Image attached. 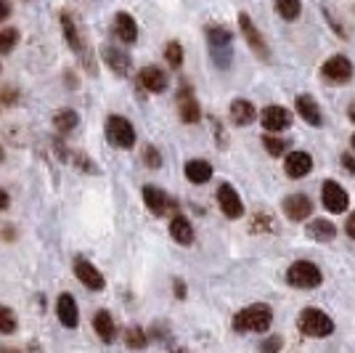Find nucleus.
Instances as JSON below:
<instances>
[{
    "label": "nucleus",
    "mask_w": 355,
    "mask_h": 353,
    "mask_svg": "<svg viewBox=\"0 0 355 353\" xmlns=\"http://www.w3.org/2000/svg\"><path fill=\"white\" fill-rule=\"evenodd\" d=\"M273 322V311L266 303H254L250 309L239 311L234 316V329L236 332H266Z\"/></svg>",
    "instance_id": "f257e3e1"
},
{
    "label": "nucleus",
    "mask_w": 355,
    "mask_h": 353,
    "mask_svg": "<svg viewBox=\"0 0 355 353\" xmlns=\"http://www.w3.org/2000/svg\"><path fill=\"white\" fill-rule=\"evenodd\" d=\"M297 327H300V332L308 335V338H329V335L334 332V322L326 316L324 311H318V309L302 311Z\"/></svg>",
    "instance_id": "f03ea898"
},
{
    "label": "nucleus",
    "mask_w": 355,
    "mask_h": 353,
    "mask_svg": "<svg viewBox=\"0 0 355 353\" xmlns=\"http://www.w3.org/2000/svg\"><path fill=\"white\" fill-rule=\"evenodd\" d=\"M286 281H289L292 287H300V290H313V287H318V284L324 281V274H321V268L315 263H311V261H297V263L289 265Z\"/></svg>",
    "instance_id": "7ed1b4c3"
},
{
    "label": "nucleus",
    "mask_w": 355,
    "mask_h": 353,
    "mask_svg": "<svg viewBox=\"0 0 355 353\" xmlns=\"http://www.w3.org/2000/svg\"><path fill=\"white\" fill-rule=\"evenodd\" d=\"M106 138L112 141V147L117 149H130L135 144V131L130 125V120L119 117V115H112L106 120Z\"/></svg>",
    "instance_id": "20e7f679"
},
{
    "label": "nucleus",
    "mask_w": 355,
    "mask_h": 353,
    "mask_svg": "<svg viewBox=\"0 0 355 353\" xmlns=\"http://www.w3.org/2000/svg\"><path fill=\"white\" fill-rule=\"evenodd\" d=\"M321 199H324L326 210L334 213V215L345 213L347 205H350V197H347V192L342 189L337 181H324V186H321Z\"/></svg>",
    "instance_id": "39448f33"
},
{
    "label": "nucleus",
    "mask_w": 355,
    "mask_h": 353,
    "mask_svg": "<svg viewBox=\"0 0 355 353\" xmlns=\"http://www.w3.org/2000/svg\"><path fill=\"white\" fill-rule=\"evenodd\" d=\"M239 27H241V35H244V40L250 45L252 51H254V56H260V59H268L270 56V51H268L266 40H263V35L257 32V27L252 24V19L247 14H239Z\"/></svg>",
    "instance_id": "423d86ee"
},
{
    "label": "nucleus",
    "mask_w": 355,
    "mask_h": 353,
    "mask_svg": "<svg viewBox=\"0 0 355 353\" xmlns=\"http://www.w3.org/2000/svg\"><path fill=\"white\" fill-rule=\"evenodd\" d=\"M321 72L331 83H347L353 77V61L347 59V56H342V54H337V56H331V59L326 61Z\"/></svg>",
    "instance_id": "0eeeda50"
},
{
    "label": "nucleus",
    "mask_w": 355,
    "mask_h": 353,
    "mask_svg": "<svg viewBox=\"0 0 355 353\" xmlns=\"http://www.w3.org/2000/svg\"><path fill=\"white\" fill-rule=\"evenodd\" d=\"M74 274H77V279L83 281L88 290H96V293L104 290V284H106L104 274L90 263V261H85V258H77V261H74Z\"/></svg>",
    "instance_id": "6e6552de"
},
{
    "label": "nucleus",
    "mask_w": 355,
    "mask_h": 353,
    "mask_svg": "<svg viewBox=\"0 0 355 353\" xmlns=\"http://www.w3.org/2000/svg\"><path fill=\"white\" fill-rule=\"evenodd\" d=\"M218 202H220V210L225 218H241L244 205H241V197H239L236 189H234L231 183H220V189H218Z\"/></svg>",
    "instance_id": "1a4fd4ad"
},
{
    "label": "nucleus",
    "mask_w": 355,
    "mask_h": 353,
    "mask_svg": "<svg viewBox=\"0 0 355 353\" xmlns=\"http://www.w3.org/2000/svg\"><path fill=\"white\" fill-rule=\"evenodd\" d=\"M260 120H263V128L270 133H282L292 125V115L286 109H282V106H268V109H263Z\"/></svg>",
    "instance_id": "9d476101"
},
{
    "label": "nucleus",
    "mask_w": 355,
    "mask_h": 353,
    "mask_svg": "<svg viewBox=\"0 0 355 353\" xmlns=\"http://www.w3.org/2000/svg\"><path fill=\"white\" fill-rule=\"evenodd\" d=\"M311 210H313V205L305 194H292V197L284 199V213H286L289 221H297V223L305 221V218L311 215Z\"/></svg>",
    "instance_id": "9b49d317"
},
{
    "label": "nucleus",
    "mask_w": 355,
    "mask_h": 353,
    "mask_svg": "<svg viewBox=\"0 0 355 353\" xmlns=\"http://www.w3.org/2000/svg\"><path fill=\"white\" fill-rule=\"evenodd\" d=\"M138 83L141 88H146L148 93H162L167 88V74L159 69V67H144L138 72Z\"/></svg>",
    "instance_id": "f8f14e48"
},
{
    "label": "nucleus",
    "mask_w": 355,
    "mask_h": 353,
    "mask_svg": "<svg viewBox=\"0 0 355 353\" xmlns=\"http://www.w3.org/2000/svg\"><path fill=\"white\" fill-rule=\"evenodd\" d=\"M56 313H59V322L64 327H69L74 329L77 322H80V311H77V303H74V297L69 293L59 295V300H56Z\"/></svg>",
    "instance_id": "ddd939ff"
},
{
    "label": "nucleus",
    "mask_w": 355,
    "mask_h": 353,
    "mask_svg": "<svg viewBox=\"0 0 355 353\" xmlns=\"http://www.w3.org/2000/svg\"><path fill=\"white\" fill-rule=\"evenodd\" d=\"M286 176L289 178H305L313 170V157L308 151H292L286 157Z\"/></svg>",
    "instance_id": "4468645a"
},
{
    "label": "nucleus",
    "mask_w": 355,
    "mask_h": 353,
    "mask_svg": "<svg viewBox=\"0 0 355 353\" xmlns=\"http://www.w3.org/2000/svg\"><path fill=\"white\" fill-rule=\"evenodd\" d=\"M297 112H300V117L305 120L308 125L321 128L324 117H321V109H318V104H315L313 96H297Z\"/></svg>",
    "instance_id": "2eb2a0df"
},
{
    "label": "nucleus",
    "mask_w": 355,
    "mask_h": 353,
    "mask_svg": "<svg viewBox=\"0 0 355 353\" xmlns=\"http://www.w3.org/2000/svg\"><path fill=\"white\" fill-rule=\"evenodd\" d=\"M114 32H117V38L122 43H135L138 40V27H135V19L130 14H117L114 16Z\"/></svg>",
    "instance_id": "dca6fc26"
},
{
    "label": "nucleus",
    "mask_w": 355,
    "mask_h": 353,
    "mask_svg": "<svg viewBox=\"0 0 355 353\" xmlns=\"http://www.w3.org/2000/svg\"><path fill=\"white\" fill-rule=\"evenodd\" d=\"M144 202H146V207L154 215H164L167 207H170L167 194H164L162 189H157V186H144Z\"/></svg>",
    "instance_id": "f3484780"
},
{
    "label": "nucleus",
    "mask_w": 355,
    "mask_h": 353,
    "mask_svg": "<svg viewBox=\"0 0 355 353\" xmlns=\"http://www.w3.org/2000/svg\"><path fill=\"white\" fill-rule=\"evenodd\" d=\"M207 38H209V48H212L215 59H218L220 48H223V54H225V56H231V32L225 30V27H209Z\"/></svg>",
    "instance_id": "a211bd4d"
},
{
    "label": "nucleus",
    "mask_w": 355,
    "mask_h": 353,
    "mask_svg": "<svg viewBox=\"0 0 355 353\" xmlns=\"http://www.w3.org/2000/svg\"><path fill=\"white\" fill-rule=\"evenodd\" d=\"M186 178L191 183H207L212 178V165L207 160H189L186 162Z\"/></svg>",
    "instance_id": "6ab92c4d"
},
{
    "label": "nucleus",
    "mask_w": 355,
    "mask_h": 353,
    "mask_svg": "<svg viewBox=\"0 0 355 353\" xmlns=\"http://www.w3.org/2000/svg\"><path fill=\"white\" fill-rule=\"evenodd\" d=\"M93 329H96V335L104 340V343H112L114 340V319H112V313L109 311H98L96 316H93Z\"/></svg>",
    "instance_id": "aec40b11"
},
{
    "label": "nucleus",
    "mask_w": 355,
    "mask_h": 353,
    "mask_svg": "<svg viewBox=\"0 0 355 353\" xmlns=\"http://www.w3.org/2000/svg\"><path fill=\"white\" fill-rule=\"evenodd\" d=\"M170 236L175 239L178 245H191L193 242V229L189 218H183V215H175L173 223H170Z\"/></svg>",
    "instance_id": "412c9836"
},
{
    "label": "nucleus",
    "mask_w": 355,
    "mask_h": 353,
    "mask_svg": "<svg viewBox=\"0 0 355 353\" xmlns=\"http://www.w3.org/2000/svg\"><path fill=\"white\" fill-rule=\"evenodd\" d=\"M231 120L236 125H250L252 120H254V106L247 99H234L231 101Z\"/></svg>",
    "instance_id": "4be33fe9"
},
{
    "label": "nucleus",
    "mask_w": 355,
    "mask_h": 353,
    "mask_svg": "<svg viewBox=\"0 0 355 353\" xmlns=\"http://www.w3.org/2000/svg\"><path fill=\"white\" fill-rule=\"evenodd\" d=\"M308 234H311L315 242H331V239L337 236V229H334V223H329L326 218H315V221L308 226Z\"/></svg>",
    "instance_id": "5701e85b"
},
{
    "label": "nucleus",
    "mask_w": 355,
    "mask_h": 353,
    "mask_svg": "<svg viewBox=\"0 0 355 353\" xmlns=\"http://www.w3.org/2000/svg\"><path fill=\"white\" fill-rule=\"evenodd\" d=\"M178 109H180V117H183V122H199V117H202V109H199V104L193 101L189 93H183V96H180V101H178Z\"/></svg>",
    "instance_id": "b1692460"
},
{
    "label": "nucleus",
    "mask_w": 355,
    "mask_h": 353,
    "mask_svg": "<svg viewBox=\"0 0 355 353\" xmlns=\"http://www.w3.org/2000/svg\"><path fill=\"white\" fill-rule=\"evenodd\" d=\"M104 59L117 74H128V69H130V59L117 48H104Z\"/></svg>",
    "instance_id": "393cba45"
},
{
    "label": "nucleus",
    "mask_w": 355,
    "mask_h": 353,
    "mask_svg": "<svg viewBox=\"0 0 355 353\" xmlns=\"http://www.w3.org/2000/svg\"><path fill=\"white\" fill-rule=\"evenodd\" d=\"M61 30H64V38H67V43H69V48L72 51H83V40H80V32H77V27H74L72 16H61Z\"/></svg>",
    "instance_id": "a878e982"
},
{
    "label": "nucleus",
    "mask_w": 355,
    "mask_h": 353,
    "mask_svg": "<svg viewBox=\"0 0 355 353\" xmlns=\"http://www.w3.org/2000/svg\"><path fill=\"white\" fill-rule=\"evenodd\" d=\"M77 122H80V117H77V112H72V109H61V112H56V117H53V125H56L61 133L74 131Z\"/></svg>",
    "instance_id": "bb28decb"
},
{
    "label": "nucleus",
    "mask_w": 355,
    "mask_h": 353,
    "mask_svg": "<svg viewBox=\"0 0 355 353\" xmlns=\"http://www.w3.org/2000/svg\"><path fill=\"white\" fill-rule=\"evenodd\" d=\"M276 11L286 19V22H295L300 11H302V3L300 0H276Z\"/></svg>",
    "instance_id": "cd10ccee"
},
{
    "label": "nucleus",
    "mask_w": 355,
    "mask_h": 353,
    "mask_svg": "<svg viewBox=\"0 0 355 353\" xmlns=\"http://www.w3.org/2000/svg\"><path fill=\"white\" fill-rule=\"evenodd\" d=\"M125 343H128V348H144L146 345V335H144V329L141 327H130L128 332H125Z\"/></svg>",
    "instance_id": "c85d7f7f"
},
{
    "label": "nucleus",
    "mask_w": 355,
    "mask_h": 353,
    "mask_svg": "<svg viewBox=\"0 0 355 353\" xmlns=\"http://www.w3.org/2000/svg\"><path fill=\"white\" fill-rule=\"evenodd\" d=\"M164 59H167V64H170V67H180V64H183V48H180V43H175V40H173V43H167V48H164Z\"/></svg>",
    "instance_id": "c756f323"
},
{
    "label": "nucleus",
    "mask_w": 355,
    "mask_h": 353,
    "mask_svg": "<svg viewBox=\"0 0 355 353\" xmlns=\"http://www.w3.org/2000/svg\"><path fill=\"white\" fill-rule=\"evenodd\" d=\"M11 332H16L14 311H8V309H3V306H0V335H11Z\"/></svg>",
    "instance_id": "7c9ffc66"
},
{
    "label": "nucleus",
    "mask_w": 355,
    "mask_h": 353,
    "mask_svg": "<svg viewBox=\"0 0 355 353\" xmlns=\"http://www.w3.org/2000/svg\"><path fill=\"white\" fill-rule=\"evenodd\" d=\"M16 40H19V32H16V30H3V32H0V54L14 51Z\"/></svg>",
    "instance_id": "2f4dec72"
},
{
    "label": "nucleus",
    "mask_w": 355,
    "mask_h": 353,
    "mask_svg": "<svg viewBox=\"0 0 355 353\" xmlns=\"http://www.w3.org/2000/svg\"><path fill=\"white\" fill-rule=\"evenodd\" d=\"M263 147H266L268 151L273 154V157H282L284 149H286V144H284L282 138H273V136H266V138H263Z\"/></svg>",
    "instance_id": "473e14b6"
},
{
    "label": "nucleus",
    "mask_w": 355,
    "mask_h": 353,
    "mask_svg": "<svg viewBox=\"0 0 355 353\" xmlns=\"http://www.w3.org/2000/svg\"><path fill=\"white\" fill-rule=\"evenodd\" d=\"M144 162H146L151 170H157L159 165H162V157H159V151L154 147H146V151H144Z\"/></svg>",
    "instance_id": "72a5a7b5"
},
{
    "label": "nucleus",
    "mask_w": 355,
    "mask_h": 353,
    "mask_svg": "<svg viewBox=\"0 0 355 353\" xmlns=\"http://www.w3.org/2000/svg\"><path fill=\"white\" fill-rule=\"evenodd\" d=\"M279 348H282V338H268V340H263V345H260L263 353H279Z\"/></svg>",
    "instance_id": "f704fd0d"
},
{
    "label": "nucleus",
    "mask_w": 355,
    "mask_h": 353,
    "mask_svg": "<svg viewBox=\"0 0 355 353\" xmlns=\"http://www.w3.org/2000/svg\"><path fill=\"white\" fill-rule=\"evenodd\" d=\"M342 165H345V170H350V173L355 176V157L353 154H347V151H345V154H342Z\"/></svg>",
    "instance_id": "c9c22d12"
},
{
    "label": "nucleus",
    "mask_w": 355,
    "mask_h": 353,
    "mask_svg": "<svg viewBox=\"0 0 355 353\" xmlns=\"http://www.w3.org/2000/svg\"><path fill=\"white\" fill-rule=\"evenodd\" d=\"M345 231H347V236H353L355 239V213L347 218V223H345Z\"/></svg>",
    "instance_id": "e433bc0d"
},
{
    "label": "nucleus",
    "mask_w": 355,
    "mask_h": 353,
    "mask_svg": "<svg viewBox=\"0 0 355 353\" xmlns=\"http://www.w3.org/2000/svg\"><path fill=\"white\" fill-rule=\"evenodd\" d=\"M8 14H11V6H8L6 0H0V22H3V19H8Z\"/></svg>",
    "instance_id": "4c0bfd02"
},
{
    "label": "nucleus",
    "mask_w": 355,
    "mask_h": 353,
    "mask_svg": "<svg viewBox=\"0 0 355 353\" xmlns=\"http://www.w3.org/2000/svg\"><path fill=\"white\" fill-rule=\"evenodd\" d=\"M175 295L178 297H186V284L183 281H175Z\"/></svg>",
    "instance_id": "58836bf2"
},
{
    "label": "nucleus",
    "mask_w": 355,
    "mask_h": 353,
    "mask_svg": "<svg viewBox=\"0 0 355 353\" xmlns=\"http://www.w3.org/2000/svg\"><path fill=\"white\" fill-rule=\"evenodd\" d=\"M8 202H11V199H8V194L0 189V210H6V207H8Z\"/></svg>",
    "instance_id": "ea45409f"
},
{
    "label": "nucleus",
    "mask_w": 355,
    "mask_h": 353,
    "mask_svg": "<svg viewBox=\"0 0 355 353\" xmlns=\"http://www.w3.org/2000/svg\"><path fill=\"white\" fill-rule=\"evenodd\" d=\"M350 120H353V122H355V104H353V106H350Z\"/></svg>",
    "instance_id": "a19ab883"
},
{
    "label": "nucleus",
    "mask_w": 355,
    "mask_h": 353,
    "mask_svg": "<svg viewBox=\"0 0 355 353\" xmlns=\"http://www.w3.org/2000/svg\"><path fill=\"white\" fill-rule=\"evenodd\" d=\"M0 353H21V351H14V348H6V351H0Z\"/></svg>",
    "instance_id": "79ce46f5"
},
{
    "label": "nucleus",
    "mask_w": 355,
    "mask_h": 353,
    "mask_svg": "<svg viewBox=\"0 0 355 353\" xmlns=\"http://www.w3.org/2000/svg\"><path fill=\"white\" fill-rule=\"evenodd\" d=\"M353 151H355V133H353Z\"/></svg>",
    "instance_id": "37998d69"
},
{
    "label": "nucleus",
    "mask_w": 355,
    "mask_h": 353,
    "mask_svg": "<svg viewBox=\"0 0 355 353\" xmlns=\"http://www.w3.org/2000/svg\"><path fill=\"white\" fill-rule=\"evenodd\" d=\"M0 160H3V149H0Z\"/></svg>",
    "instance_id": "c03bdc74"
},
{
    "label": "nucleus",
    "mask_w": 355,
    "mask_h": 353,
    "mask_svg": "<svg viewBox=\"0 0 355 353\" xmlns=\"http://www.w3.org/2000/svg\"><path fill=\"white\" fill-rule=\"evenodd\" d=\"M175 353H186V351H175Z\"/></svg>",
    "instance_id": "a18cd8bd"
}]
</instances>
